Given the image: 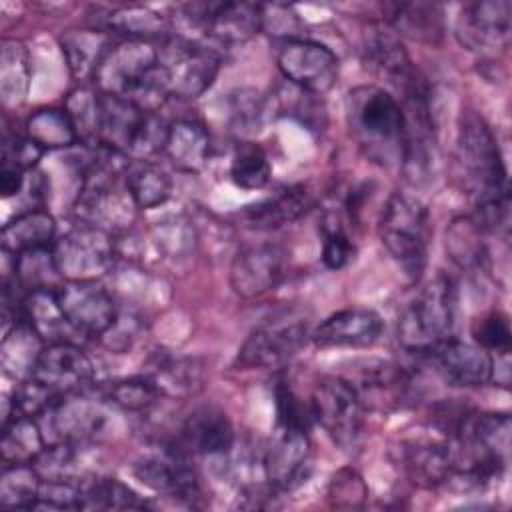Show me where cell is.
Returning a JSON list of instances; mask_svg holds the SVG:
<instances>
[{
	"label": "cell",
	"instance_id": "10",
	"mask_svg": "<svg viewBox=\"0 0 512 512\" xmlns=\"http://www.w3.org/2000/svg\"><path fill=\"white\" fill-rule=\"evenodd\" d=\"M360 56L364 66L396 88L402 98L426 82L412 64L402 38L382 20L368 24L362 34Z\"/></svg>",
	"mask_w": 512,
	"mask_h": 512
},
{
	"label": "cell",
	"instance_id": "41",
	"mask_svg": "<svg viewBox=\"0 0 512 512\" xmlns=\"http://www.w3.org/2000/svg\"><path fill=\"white\" fill-rule=\"evenodd\" d=\"M148 234L152 248L158 252V260L164 264H174L176 260L180 262L188 258L196 246L194 226L180 216L154 224Z\"/></svg>",
	"mask_w": 512,
	"mask_h": 512
},
{
	"label": "cell",
	"instance_id": "7",
	"mask_svg": "<svg viewBox=\"0 0 512 512\" xmlns=\"http://www.w3.org/2000/svg\"><path fill=\"white\" fill-rule=\"evenodd\" d=\"M310 408L314 422L342 452L360 448L368 410L344 376H324L312 392Z\"/></svg>",
	"mask_w": 512,
	"mask_h": 512
},
{
	"label": "cell",
	"instance_id": "50",
	"mask_svg": "<svg viewBox=\"0 0 512 512\" xmlns=\"http://www.w3.org/2000/svg\"><path fill=\"white\" fill-rule=\"evenodd\" d=\"M270 112V100L260 98L258 92H246L240 90L234 98H232V116L236 126H240L246 132L258 130L256 126L262 124L264 114ZM238 128V130H240Z\"/></svg>",
	"mask_w": 512,
	"mask_h": 512
},
{
	"label": "cell",
	"instance_id": "3",
	"mask_svg": "<svg viewBox=\"0 0 512 512\" xmlns=\"http://www.w3.org/2000/svg\"><path fill=\"white\" fill-rule=\"evenodd\" d=\"M378 234L404 278L410 284H418L428 264L432 240L430 212L422 200L406 192L390 194L380 214Z\"/></svg>",
	"mask_w": 512,
	"mask_h": 512
},
{
	"label": "cell",
	"instance_id": "26",
	"mask_svg": "<svg viewBox=\"0 0 512 512\" xmlns=\"http://www.w3.org/2000/svg\"><path fill=\"white\" fill-rule=\"evenodd\" d=\"M210 132L194 118H180L168 124V134L162 154L170 164L186 174H198L210 160Z\"/></svg>",
	"mask_w": 512,
	"mask_h": 512
},
{
	"label": "cell",
	"instance_id": "12",
	"mask_svg": "<svg viewBox=\"0 0 512 512\" xmlns=\"http://www.w3.org/2000/svg\"><path fill=\"white\" fill-rule=\"evenodd\" d=\"M28 378L62 398L92 390L96 386V366L76 342L44 344Z\"/></svg>",
	"mask_w": 512,
	"mask_h": 512
},
{
	"label": "cell",
	"instance_id": "19",
	"mask_svg": "<svg viewBox=\"0 0 512 512\" xmlns=\"http://www.w3.org/2000/svg\"><path fill=\"white\" fill-rule=\"evenodd\" d=\"M456 40L470 52H496L510 44V2L466 4L456 18Z\"/></svg>",
	"mask_w": 512,
	"mask_h": 512
},
{
	"label": "cell",
	"instance_id": "11",
	"mask_svg": "<svg viewBox=\"0 0 512 512\" xmlns=\"http://www.w3.org/2000/svg\"><path fill=\"white\" fill-rule=\"evenodd\" d=\"M276 66L286 82L322 96L338 82V56L310 38L284 40L276 52Z\"/></svg>",
	"mask_w": 512,
	"mask_h": 512
},
{
	"label": "cell",
	"instance_id": "2",
	"mask_svg": "<svg viewBox=\"0 0 512 512\" xmlns=\"http://www.w3.org/2000/svg\"><path fill=\"white\" fill-rule=\"evenodd\" d=\"M92 80L100 92L124 96L146 110L156 112L166 102L160 84L158 46L148 40L112 44Z\"/></svg>",
	"mask_w": 512,
	"mask_h": 512
},
{
	"label": "cell",
	"instance_id": "35",
	"mask_svg": "<svg viewBox=\"0 0 512 512\" xmlns=\"http://www.w3.org/2000/svg\"><path fill=\"white\" fill-rule=\"evenodd\" d=\"M486 230L474 216H458L446 228V252L454 264L466 270L480 268L486 262Z\"/></svg>",
	"mask_w": 512,
	"mask_h": 512
},
{
	"label": "cell",
	"instance_id": "36",
	"mask_svg": "<svg viewBox=\"0 0 512 512\" xmlns=\"http://www.w3.org/2000/svg\"><path fill=\"white\" fill-rule=\"evenodd\" d=\"M26 136L44 150H66L78 144V134L64 108H38L26 120Z\"/></svg>",
	"mask_w": 512,
	"mask_h": 512
},
{
	"label": "cell",
	"instance_id": "30",
	"mask_svg": "<svg viewBox=\"0 0 512 512\" xmlns=\"http://www.w3.org/2000/svg\"><path fill=\"white\" fill-rule=\"evenodd\" d=\"M110 34L100 28H76L66 30L60 36V48L68 70L78 80L94 78L102 58L112 48Z\"/></svg>",
	"mask_w": 512,
	"mask_h": 512
},
{
	"label": "cell",
	"instance_id": "9",
	"mask_svg": "<svg viewBox=\"0 0 512 512\" xmlns=\"http://www.w3.org/2000/svg\"><path fill=\"white\" fill-rule=\"evenodd\" d=\"M308 340L310 328L306 320H270L246 336L234 364L242 370L280 368L292 360Z\"/></svg>",
	"mask_w": 512,
	"mask_h": 512
},
{
	"label": "cell",
	"instance_id": "32",
	"mask_svg": "<svg viewBox=\"0 0 512 512\" xmlns=\"http://www.w3.org/2000/svg\"><path fill=\"white\" fill-rule=\"evenodd\" d=\"M404 468L412 482L434 488L452 478V456L446 442L408 444L402 452Z\"/></svg>",
	"mask_w": 512,
	"mask_h": 512
},
{
	"label": "cell",
	"instance_id": "44",
	"mask_svg": "<svg viewBox=\"0 0 512 512\" xmlns=\"http://www.w3.org/2000/svg\"><path fill=\"white\" fill-rule=\"evenodd\" d=\"M270 108L300 120L308 128H322L324 126V108L320 104V96L310 94L294 84L288 82V88L280 90L272 96Z\"/></svg>",
	"mask_w": 512,
	"mask_h": 512
},
{
	"label": "cell",
	"instance_id": "28",
	"mask_svg": "<svg viewBox=\"0 0 512 512\" xmlns=\"http://www.w3.org/2000/svg\"><path fill=\"white\" fill-rule=\"evenodd\" d=\"M56 242V220L46 208H28L10 218L0 232L2 252L18 256L28 250L52 248Z\"/></svg>",
	"mask_w": 512,
	"mask_h": 512
},
{
	"label": "cell",
	"instance_id": "48",
	"mask_svg": "<svg viewBox=\"0 0 512 512\" xmlns=\"http://www.w3.org/2000/svg\"><path fill=\"white\" fill-rule=\"evenodd\" d=\"M44 148L32 142L26 134H4L2 138V166L16 168L22 172L36 170L40 158L44 156Z\"/></svg>",
	"mask_w": 512,
	"mask_h": 512
},
{
	"label": "cell",
	"instance_id": "47",
	"mask_svg": "<svg viewBox=\"0 0 512 512\" xmlns=\"http://www.w3.org/2000/svg\"><path fill=\"white\" fill-rule=\"evenodd\" d=\"M322 232V264L328 270H340L354 258V244L334 214H326L320 222Z\"/></svg>",
	"mask_w": 512,
	"mask_h": 512
},
{
	"label": "cell",
	"instance_id": "29",
	"mask_svg": "<svg viewBox=\"0 0 512 512\" xmlns=\"http://www.w3.org/2000/svg\"><path fill=\"white\" fill-rule=\"evenodd\" d=\"M96 22L100 30L122 34L126 36V40L152 42L154 38L164 40L166 36H170V20L158 10L138 4L106 10L104 16L96 18Z\"/></svg>",
	"mask_w": 512,
	"mask_h": 512
},
{
	"label": "cell",
	"instance_id": "31",
	"mask_svg": "<svg viewBox=\"0 0 512 512\" xmlns=\"http://www.w3.org/2000/svg\"><path fill=\"white\" fill-rule=\"evenodd\" d=\"M46 448V438L38 418L10 412L4 416L0 456L4 464H32Z\"/></svg>",
	"mask_w": 512,
	"mask_h": 512
},
{
	"label": "cell",
	"instance_id": "49",
	"mask_svg": "<svg viewBox=\"0 0 512 512\" xmlns=\"http://www.w3.org/2000/svg\"><path fill=\"white\" fill-rule=\"evenodd\" d=\"M366 496V484L354 470L342 468L334 474L328 488V500L334 508H362Z\"/></svg>",
	"mask_w": 512,
	"mask_h": 512
},
{
	"label": "cell",
	"instance_id": "16",
	"mask_svg": "<svg viewBox=\"0 0 512 512\" xmlns=\"http://www.w3.org/2000/svg\"><path fill=\"white\" fill-rule=\"evenodd\" d=\"M134 476L154 492L166 494L188 506H198L204 496L200 476L188 462V452L178 444L134 464Z\"/></svg>",
	"mask_w": 512,
	"mask_h": 512
},
{
	"label": "cell",
	"instance_id": "37",
	"mask_svg": "<svg viewBox=\"0 0 512 512\" xmlns=\"http://www.w3.org/2000/svg\"><path fill=\"white\" fill-rule=\"evenodd\" d=\"M196 360L174 358L168 354L156 356L152 360V370L148 376L156 382L162 396H188L202 388V374Z\"/></svg>",
	"mask_w": 512,
	"mask_h": 512
},
{
	"label": "cell",
	"instance_id": "4",
	"mask_svg": "<svg viewBox=\"0 0 512 512\" xmlns=\"http://www.w3.org/2000/svg\"><path fill=\"white\" fill-rule=\"evenodd\" d=\"M456 154L476 204L510 198L508 172L498 140L488 122L474 110H462L460 114Z\"/></svg>",
	"mask_w": 512,
	"mask_h": 512
},
{
	"label": "cell",
	"instance_id": "34",
	"mask_svg": "<svg viewBox=\"0 0 512 512\" xmlns=\"http://www.w3.org/2000/svg\"><path fill=\"white\" fill-rule=\"evenodd\" d=\"M148 502L128 484L112 476H84L80 510H144Z\"/></svg>",
	"mask_w": 512,
	"mask_h": 512
},
{
	"label": "cell",
	"instance_id": "24",
	"mask_svg": "<svg viewBox=\"0 0 512 512\" xmlns=\"http://www.w3.org/2000/svg\"><path fill=\"white\" fill-rule=\"evenodd\" d=\"M314 206L312 192L304 184L280 188L268 198H262L238 214L240 220L252 230H274L284 224L296 222Z\"/></svg>",
	"mask_w": 512,
	"mask_h": 512
},
{
	"label": "cell",
	"instance_id": "13",
	"mask_svg": "<svg viewBox=\"0 0 512 512\" xmlns=\"http://www.w3.org/2000/svg\"><path fill=\"white\" fill-rule=\"evenodd\" d=\"M88 392L62 396L46 412L38 416L46 444H86L88 440L96 438L102 432L106 424L104 406L108 402L104 400V396L98 400L88 396Z\"/></svg>",
	"mask_w": 512,
	"mask_h": 512
},
{
	"label": "cell",
	"instance_id": "21",
	"mask_svg": "<svg viewBox=\"0 0 512 512\" xmlns=\"http://www.w3.org/2000/svg\"><path fill=\"white\" fill-rule=\"evenodd\" d=\"M432 362L440 378L456 388H480L492 380L494 358L478 344L448 338L432 352Z\"/></svg>",
	"mask_w": 512,
	"mask_h": 512
},
{
	"label": "cell",
	"instance_id": "51",
	"mask_svg": "<svg viewBox=\"0 0 512 512\" xmlns=\"http://www.w3.org/2000/svg\"><path fill=\"white\" fill-rule=\"evenodd\" d=\"M28 174L16 168H4L0 170V192L4 198L18 196L26 186H28Z\"/></svg>",
	"mask_w": 512,
	"mask_h": 512
},
{
	"label": "cell",
	"instance_id": "1",
	"mask_svg": "<svg viewBox=\"0 0 512 512\" xmlns=\"http://www.w3.org/2000/svg\"><path fill=\"white\" fill-rule=\"evenodd\" d=\"M346 124L364 156L380 166L402 162L406 118L400 102L386 88L362 84L346 96Z\"/></svg>",
	"mask_w": 512,
	"mask_h": 512
},
{
	"label": "cell",
	"instance_id": "5",
	"mask_svg": "<svg viewBox=\"0 0 512 512\" xmlns=\"http://www.w3.org/2000/svg\"><path fill=\"white\" fill-rule=\"evenodd\" d=\"M456 324V286L450 276L432 278L402 310L396 326L398 344L412 354H430L452 338Z\"/></svg>",
	"mask_w": 512,
	"mask_h": 512
},
{
	"label": "cell",
	"instance_id": "38",
	"mask_svg": "<svg viewBox=\"0 0 512 512\" xmlns=\"http://www.w3.org/2000/svg\"><path fill=\"white\" fill-rule=\"evenodd\" d=\"M160 398H162V392L148 374L120 378L108 384L104 392V400L110 406L130 414H142L152 410Z\"/></svg>",
	"mask_w": 512,
	"mask_h": 512
},
{
	"label": "cell",
	"instance_id": "22",
	"mask_svg": "<svg viewBox=\"0 0 512 512\" xmlns=\"http://www.w3.org/2000/svg\"><path fill=\"white\" fill-rule=\"evenodd\" d=\"M384 330L382 316L372 308H344L326 316L310 340L320 348H368Z\"/></svg>",
	"mask_w": 512,
	"mask_h": 512
},
{
	"label": "cell",
	"instance_id": "39",
	"mask_svg": "<svg viewBox=\"0 0 512 512\" xmlns=\"http://www.w3.org/2000/svg\"><path fill=\"white\" fill-rule=\"evenodd\" d=\"M42 478L32 464H4L0 476V504L6 508L34 510Z\"/></svg>",
	"mask_w": 512,
	"mask_h": 512
},
{
	"label": "cell",
	"instance_id": "8",
	"mask_svg": "<svg viewBox=\"0 0 512 512\" xmlns=\"http://www.w3.org/2000/svg\"><path fill=\"white\" fill-rule=\"evenodd\" d=\"M56 270L64 282L100 280L116 258L114 234L92 224H78L52 244Z\"/></svg>",
	"mask_w": 512,
	"mask_h": 512
},
{
	"label": "cell",
	"instance_id": "33",
	"mask_svg": "<svg viewBox=\"0 0 512 512\" xmlns=\"http://www.w3.org/2000/svg\"><path fill=\"white\" fill-rule=\"evenodd\" d=\"M124 184L138 210L156 208L172 194L170 176L152 160L130 158L124 172Z\"/></svg>",
	"mask_w": 512,
	"mask_h": 512
},
{
	"label": "cell",
	"instance_id": "14",
	"mask_svg": "<svg viewBox=\"0 0 512 512\" xmlns=\"http://www.w3.org/2000/svg\"><path fill=\"white\" fill-rule=\"evenodd\" d=\"M344 378L354 386L366 410L392 412L404 408L414 396L412 374L390 360H362L352 370V376Z\"/></svg>",
	"mask_w": 512,
	"mask_h": 512
},
{
	"label": "cell",
	"instance_id": "45",
	"mask_svg": "<svg viewBox=\"0 0 512 512\" xmlns=\"http://www.w3.org/2000/svg\"><path fill=\"white\" fill-rule=\"evenodd\" d=\"M472 338L474 344L488 352L496 354H508L510 342H512V330L510 320L502 310H490L472 322Z\"/></svg>",
	"mask_w": 512,
	"mask_h": 512
},
{
	"label": "cell",
	"instance_id": "15",
	"mask_svg": "<svg viewBox=\"0 0 512 512\" xmlns=\"http://www.w3.org/2000/svg\"><path fill=\"white\" fill-rule=\"evenodd\" d=\"M288 260L290 254L282 244H248L240 248L230 262V286L240 298H260L284 280Z\"/></svg>",
	"mask_w": 512,
	"mask_h": 512
},
{
	"label": "cell",
	"instance_id": "40",
	"mask_svg": "<svg viewBox=\"0 0 512 512\" xmlns=\"http://www.w3.org/2000/svg\"><path fill=\"white\" fill-rule=\"evenodd\" d=\"M230 180L242 190H260L270 182L272 166L268 154L256 142H240L232 154Z\"/></svg>",
	"mask_w": 512,
	"mask_h": 512
},
{
	"label": "cell",
	"instance_id": "18",
	"mask_svg": "<svg viewBox=\"0 0 512 512\" xmlns=\"http://www.w3.org/2000/svg\"><path fill=\"white\" fill-rule=\"evenodd\" d=\"M262 474L278 492L300 486L310 472V436L304 430L276 426L262 458Z\"/></svg>",
	"mask_w": 512,
	"mask_h": 512
},
{
	"label": "cell",
	"instance_id": "42",
	"mask_svg": "<svg viewBox=\"0 0 512 512\" xmlns=\"http://www.w3.org/2000/svg\"><path fill=\"white\" fill-rule=\"evenodd\" d=\"M12 258H14V280L26 292L40 290V288H58L64 282L56 270L52 248L28 250Z\"/></svg>",
	"mask_w": 512,
	"mask_h": 512
},
{
	"label": "cell",
	"instance_id": "27",
	"mask_svg": "<svg viewBox=\"0 0 512 512\" xmlns=\"http://www.w3.org/2000/svg\"><path fill=\"white\" fill-rule=\"evenodd\" d=\"M386 22L398 36L422 44H440L444 38V10L434 2H392L384 6Z\"/></svg>",
	"mask_w": 512,
	"mask_h": 512
},
{
	"label": "cell",
	"instance_id": "23",
	"mask_svg": "<svg viewBox=\"0 0 512 512\" xmlns=\"http://www.w3.org/2000/svg\"><path fill=\"white\" fill-rule=\"evenodd\" d=\"M234 440L230 418L220 408L202 406L186 416L176 444L188 454L224 456L234 448Z\"/></svg>",
	"mask_w": 512,
	"mask_h": 512
},
{
	"label": "cell",
	"instance_id": "6",
	"mask_svg": "<svg viewBox=\"0 0 512 512\" xmlns=\"http://www.w3.org/2000/svg\"><path fill=\"white\" fill-rule=\"evenodd\" d=\"M220 66V52L180 34L166 36L158 46L160 84L166 100H194L202 96L216 80Z\"/></svg>",
	"mask_w": 512,
	"mask_h": 512
},
{
	"label": "cell",
	"instance_id": "25",
	"mask_svg": "<svg viewBox=\"0 0 512 512\" xmlns=\"http://www.w3.org/2000/svg\"><path fill=\"white\" fill-rule=\"evenodd\" d=\"M22 320L42 344L84 340L68 322L56 296V288L30 290L22 296Z\"/></svg>",
	"mask_w": 512,
	"mask_h": 512
},
{
	"label": "cell",
	"instance_id": "43",
	"mask_svg": "<svg viewBox=\"0 0 512 512\" xmlns=\"http://www.w3.org/2000/svg\"><path fill=\"white\" fill-rule=\"evenodd\" d=\"M100 90L80 86L66 96L64 110L70 116L78 142L84 146H96V124H98Z\"/></svg>",
	"mask_w": 512,
	"mask_h": 512
},
{
	"label": "cell",
	"instance_id": "17",
	"mask_svg": "<svg viewBox=\"0 0 512 512\" xmlns=\"http://www.w3.org/2000/svg\"><path fill=\"white\" fill-rule=\"evenodd\" d=\"M56 296L64 316L82 338H102L118 320L116 302L98 280L62 282Z\"/></svg>",
	"mask_w": 512,
	"mask_h": 512
},
{
	"label": "cell",
	"instance_id": "46",
	"mask_svg": "<svg viewBox=\"0 0 512 512\" xmlns=\"http://www.w3.org/2000/svg\"><path fill=\"white\" fill-rule=\"evenodd\" d=\"M274 406H276V426L310 432L314 422L310 402L306 404L286 380H278L274 386Z\"/></svg>",
	"mask_w": 512,
	"mask_h": 512
},
{
	"label": "cell",
	"instance_id": "20",
	"mask_svg": "<svg viewBox=\"0 0 512 512\" xmlns=\"http://www.w3.org/2000/svg\"><path fill=\"white\" fill-rule=\"evenodd\" d=\"M148 112L150 110L124 96L100 92L96 146H104L132 158Z\"/></svg>",
	"mask_w": 512,
	"mask_h": 512
}]
</instances>
